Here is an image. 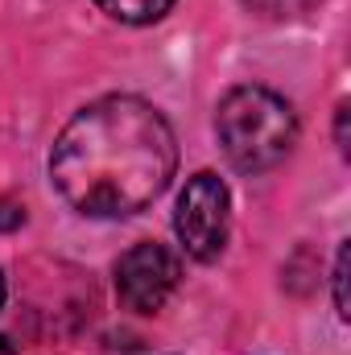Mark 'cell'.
I'll list each match as a JSON object with an SVG mask.
<instances>
[{
  "mask_svg": "<svg viewBox=\"0 0 351 355\" xmlns=\"http://www.w3.org/2000/svg\"><path fill=\"white\" fill-rule=\"evenodd\" d=\"M95 4L120 25H153L174 8V0H95Z\"/></svg>",
  "mask_w": 351,
  "mask_h": 355,
  "instance_id": "5",
  "label": "cell"
},
{
  "mask_svg": "<svg viewBox=\"0 0 351 355\" xmlns=\"http://www.w3.org/2000/svg\"><path fill=\"white\" fill-rule=\"evenodd\" d=\"M335 310H339V318H348V244H339V257H335Z\"/></svg>",
  "mask_w": 351,
  "mask_h": 355,
  "instance_id": "6",
  "label": "cell"
},
{
  "mask_svg": "<svg viewBox=\"0 0 351 355\" xmlns=\"http://www.w3.org/2000/svg\"><path fill=\"white\" fill-rule=\"evenodd\" d=\"M4 293H8V289H4V277H0V306H4Z\"/></svg>",
  "mask_w": 351,
  "mask_h": 355,
  "instance_id": "11",
  "label": "cell"
},
{
  "mask_svg": "<svg viewBox=\"0 0 351 355\" xmlns=\"http://www.w3.org/2000/svg\"><path fill=\"white\" fill-rule=\"evenodd\" d=\"M182 281V261L157 240L132 244L116 261V293L132 314H157Z\"/></svg>",
  "mask_w": 351,
  "mask_h": 355,
  "instance_id": "4",
  "label": "cell"
},
{
  "mask_svg": "<svg viewBox=\"0 0 351 355\" xmlns=\"http://www.w3.org/2000/svg\"><path fill=\"white\" fill-rule=\"evenodd\" d=\"M248 8L261 12V17H285L293 8V0H248Z\"/></svg>",
  "mask_w": 351,
  "mask_h": 355,
  "instance_id": "8",
  "label": "cell"
},
{
  "mask_svg": "<svg viewBox=\"0 0 351 355\" xmlns=\"http://www.w3.org/2000/svg\"><path fill=\"white\" fill-rule=\"evenodd\" d=\"M232 198H228V186L223 178L211 174V170H198V174L186 178L182 194H178V211H174V232L186 248V257L211 265L223 244H228V219H232Z\"/></svg>",
  "mask_w": 351,
  "mask_h": 355,
  "instance_id": "3",
  "label": "cell"
},
{
  "mask_svg": "<svg viewBox=\"0 0 351 355\" xmlns=\"http://www.w3.org/2000/svg\"><path fill=\"white\" fill-rule=\"evenodd\" d=\"M25 223V207L12 202V198H0V232H12Z\"/></svg>",
  "mask_w": 351,
  "mask_h": 355,
  "instance_id": "7",
  "label": "cell"
},
{
  "mask_svg": "<svg viewBox=\"0 0 351 355\" xmlns=\"http://www.w3.org/2000/svg\"><path fill=\"white\" fill-rule=\"evenodd\" d=\"M215 132H219L228 162L240 174H264L289 157L298 141V116L277 91L244 83L219 99Z\"/></svg>",
  "mask_w": 351,
  "mask_h": 355,
  "instance_id": "2",
  "label": "cell"
},
{
  "mask_svg": "<svg viewBox=\"0 0 351 355\" xmlns=\"http://www.w3.org/2000/svg\"><path fill=\"white\" fill-rule=\"evenodd\" d=\"M335 141H339V149L348 153V99L335 107Z\"/></svg>",
  "mask_w": 351,
  "mask_h": 355,
  "instance_id": "9",
  "label": "cell"
},
{
  "mask_svg": "<svg viewBox=\"0 0 351 355\" xmlns=\"http://www.w3.org/2000/svg\"><path fill=\"white\" fill-rule=\"evenodd\" d=\"M178 145L166 116L137 95H103L75 112L50 149L54 190L91 219L145 211L174 178Z\"/></svg>",
  "mask_w": 351,
  "mask_h": 355,
  "instance_id": "1",
  "label": "cell"
},
{
  "mask_svg": "<svg viewBox=\"0 0 351 355\" xmlns=\"http://www.w3.org/2000/svg\"><path fill=\"white\" fill-rule=\"evenodd\" d=\"M0 355H17V352H12V343H8L4 335H0Z\"/></svg>",
  "mask_w": 351,
  "mask_h": 355,
  "instance_id": "10",
  "label": "cell"
}]
</instances>
